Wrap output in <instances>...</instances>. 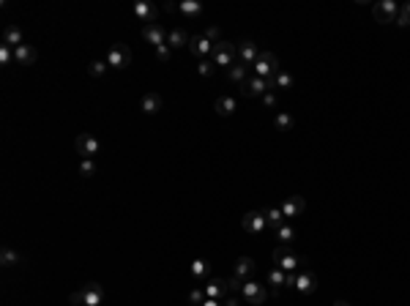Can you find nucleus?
<instances>
[{"label":"nucleus","mask_w":410,"mask_h":306,"mask_svg":"<svg viewBox=\"0 0 410 306\" xmlns=\"http://www.w3.org/2000/svg\"><path fill=\"white\" fill-rule=\"evenodd\" d=\"M72 303L74 306H101L104 303V290L99 282H88L82 290L72 293Z\"/></svg>","instance_id":"1"},{"label":"nucleus","mask_w":410,"mask_h":306,"mask_svg":"<svg viewBox=\"0 0 410 306\" xmlns=\"http://www.w3.org/2000/svg\"><path fill=\"white\" fill-rule=\"evenodd\" d=\"M213 66H222V68H233L238 63V44H230V41H219L213 44Z\"/></svg>","instance_id":"2"},{"label":"nucleus","mask_w":410,"mask_h":306,"mask_svg":"<svg viewBox=\"0 0 410 306\" xmlns=\"http://www.w3.org/2000/svg\"><path fill=\"white\" fill-rule=\"evenodd\" d=\"M252 68H255V77H263V80H268V77H274L276 71H282L279 60L271 55V52H260V55H257V60L252 63Z\"/></svg>","instance_id":"3"},{"label":"nucleus","mask_w":410,"mask_h":306,"mask_svg":"<svg viewBox=\"0 0 410 306\" xmlns=\"http://www.w3.org/2000/svg\"><path fill=\"white\" fill-rule=\"evenodd\" d=\"M74 151L80 153V159H96L101 153V142L93 134H80L74 139Z\"/></svg>","instance_id":"4"},{"label":"nucleus","mask_w":410,"mask_h":306,"mask_svg":"<svg viewBox=\"0 0 410 306\" xmlns=\"http://www.w3.org/2000/svg\"><path fill=\"white\" fill-rule=\"evenodd\" d=\"M129 63H132V49L126 44H112L107 52V66L110 68H126Z\"/></svg>","instance_id":"5"},{"label":"nucleus","mask_w":410,"mask_h":306,"mask_svg":"<svg viewBox=\"0 0 410 306\" xmlns=\"http://www.w3.org/2000/svg\"><path fill=\"white\" fill-rule=\"evenodd\" d=\"M274 262H276V268H282V271H298V268H304L301 260L290 251V246H276L274 249Z\"/></svg>","instance_id":"6"},{"label":"nucleus","mask_w":410,"mask_h":306,"mask_svg":"<svg viewBox=\"0 0 410 306\" xmlns=\"http://www.w3.org/2000/svg\"><path fill=\"white\" fill-rule=\"evenodd\" d=\"M241 295H243V301H246V303H252V306H260V303H263V301L268 298L265 287H263V284H257L255 279L243 282V287H241Z\"/></svg>","instance_id":"7"},{"label":"nucleus","mask_w":410,"mask_h":306,"mask_svg":"<svg viewBox=\"0 0 410 306\" xmlns=\"http://www.w3.org/2000/svg\"><path fill=\"white\" fill-rule=\"evenodd\" d=\"M295 290L304 293V295L315 293L317 290V276L312 274V271H307V268H298L295 271Z\"/></svg>","instance_id":"8"},{"label":"nucleus","mask_w":410,"mask_h":306,"mask_svg":"<svg viewBox=\"0 0 410 306\" xmlns=\"http://www.w3.org/2000/svg\"><path fill=\"white\" fill-rule=\"evenodd\" d=\"M397 16H399V6L394 0H380L375 6V20L378 22H397Z\"/></svg>","instance_id":"9"},{"label":"nucleus","mask_w":410,"mask_h":306,"mask_svg":"<svg viewBox=\"0 0 410 306\" xmlns=\"http://www.w3.org/2000/svg\"><path fill=\"white\" fill-rule=\"evenodd\" d=\"M142 39H145L148 44H153V47H164V44H167V30H164L159 22L142 25Z\"/></svg>","instance_id":"10"},{"label":"nucleus","mask_w":410,"mask_h":306,"mask_svg":"<svg viewBox=\"0 0 410 306\" xmlns=\"http://www.w3.org/2000/svg\"><path fill=\"white\" fill-rule=\"evenodd\" d=\"M203 290H205L208 298L222 301V298H227V295H230V284L224 282V279H208V282L203 284Z\"/></svg>","instance_id":"11"},{"label":"nucleus","mask_w":410,"mask_h":306,"mask_svg":"<svg viewBox=\"0 0 410 306\" xmlns=\"http://www.w3.org/2000/svg\"><path fill=\"white\" fill-rule=\"evenodd\" d=\"M241 224H243V230H246V232H263L265 227H268L263 211H249L246 216L241 219Z\"/></svg>","instance_id":"12"},{"label":"nucleus","mask_w":410,"mask_h":306,"mask_svg":"<svg viewBox=\"0 0 410 306\" xmlns=\"http://www.w3.org/2000/svg\"><path fill=\"white\" fill-rule=\"evenodd\" d=\"M132 11H134V16L139 22H145V25H153L156 22V6L153 3H148V0H137V3L132 6Z\"/></svg>","instance_id":"13"},{"label":"nucleus","mask_w":410,"mask_h":306,"mask_svg":"<svg viewBox=\"0 0 410 306\" xmlns=\"http://www.w3.org/2000/svg\"><path fill=\"white\" fill-rule=\"evenodd\" d=\"M189 49H191V55H194V58L205 60L213 52V41H208L205 36H191L189 39Z\"/></svg>","instance_id":"14"},{"label":"nucleus","mask_w":410,"mask_h":306,"mask_svg":"<svg viewBox=\"0 0 410 306\" xmlns=\"http://www.w3.org/2000/svg\"><path fill=\"white\" fill-rule=\"evenodd\" d=\"M255 260H249V257H241V260H235V268H233V276L238 279V282H249L252 279V274H255Z\"/></svg>","instance_id":"15"},{"label":"nucleus","mask_w":410,"mask_h":306,"mask_svg":"<svg viewBox=\"0 0 410 306\" xmlns=\"http://www.w3.org/2000/svg\"><path fill=\"white\" fill-rule=\"evenodd\" d=\"M257 55H260L257 44H252V41H241V44H238V63L252 66V63L257 60Z\"/></svg>","instance_id":"16"},{"label":"nucleus","mask_w":410,"mask_h":306,"mask_svg":"<svg viewBox=\"0 0 410 306\" xmlns=\"http://www.w3.org/2000/svg\"><path fill=\"white\" fill-rule=\"evenodd\" d=\"M241 87H243V96H265L268 93V82L263 77H249Z\"/></svg>","instance_id":"17"},{"label":"nucleus","mask_w":410,"mask_h":306,"mask_svg":"<svg viewBox=\"0 0 410 306\" xmlns=\"http://www.w3.org/2000/svg\"><path fill=\"white\" fill-rule=\"evenodd\" d=\"M167 47L175 49V47H189V33L183 28H170L167 30Z\"/></svg>","instance_id":"18"},{"label":"nucleus","mask_w":410,"mask_h":306,"mask_svg":"<svg viewBox=\"0 0 410 306\" xmlns=\"http://www.w3.org/2000/svg\"><path fill=\"white\" fill-rule=\"evenodd\" d=\"M14 60H16L20 66H30L33 60H36V49H33L30 44H22V47L14 49Z\"/></svg>","instance_id":"19"},{"label":"nucleus","mask_w":410,"mask_h":306,"mask_svg":"<svg viewBox=\"0 0 410 306\" xmlns=\"http://www.w3.org/2000/svg\"><path fill=\"white\" fill-rule=\"evenodd\" d=\"M162 110V96L159 93H145L142 96V112L145 115H156Z\"/></svg>","instance_id":"20"},{"label":"nucleus","mask_w":410,"mask_h":306,"mask_svg":"<svg viewBox=\"0 0 410 306\" xmlns=\"http://www.w3.org/2000/svg\"><path fill=\"white\" fill-rule=\"evenodd\" d=\"M3 44H8V47H22V30L16 28V25H8V28L3 30Z\"/></svg>","instance_id":"21"},{"label":"nucleus","mask_w":410,"mask_h":306,"mask_svg":"<svg viewBox=\"0 0 410 306\" xmlns=\"http://www.w3.org/2000/svg\"><path fill=\"white\" fill-rule=\"evenodd\" d=\"M301 211H304V200H301V197H290V200H287V203L282 205L284 219H295Z\"/></svg>","instance_id":"22"},{"label":"nucleus","mask_w":410,"mask_h":306,"mask_svg":"<svg viewBox=\"0 0 410 306\" xmlns=\"http://www.w3.org/2000/svg\"><path fill=\"white\" fill-rule=\"evenodd\" d=\"M265 222H268V227H274V230H279V227L284 224V213H282V208H265Z\"/></svg>","instance_id":"23"},{"label":"nucleus","mask_w":410,"mask_h":306,"mask_svg":"<svg viewBox=\"0 0 410 306\" xmlns=\"http://www.w3.org/2000/svg\"><path fill=\"white\" fill-rule=\"evenodd\" d=\"M213 110L219 112L222 118H227V115H233V112H235V99H233V96H222V99L216 101Z\"/></svg>","instance_id":"24"},{"label":"nucleus","mask_w":410,"mask_h":306,"mask_svg":"<svg viewBox=\"0 0 410 306\" xmlns=\"http://www.w3.org/2000/svg\"><path fill=\"white\" fill-rule=\"evenodd\" d=\"M178 11H181L183 16H191V20H194V16L203 14V6H200L197 0H183V3L178 6Z\"/></svg>","instance_id":"25"},{"label":"nucleus","mask_w":410,"mask_h":306,"mask_svg":"<svg viewBox=\"0 0 410 306\" xmlns=\"http://www.w3.org/2000/svg\"><path fill=\"white\" fill-rule=\"evenodd\" d=\"M246 71H249V66H243V63H235L233 68H227V77H230L233 82H238V85H243V82L249 80V77H246Z\"/></svg>","instance_id":"26"},{"label":"nucleus","mask_w":410,"mask_h":306,"mask_svg":"<svg viewBox=\"0 0 410 306\" xmlns=\"http://www.w3.org/2000/svg\"><path fill=\"white\" fill-rule=\"evenodd\" d=\"M191 276L197 282H208V260H194L191 262Z\"/></svg>","instance_id":"27"},{"label":"nucleus","mask_w":410,"mask_h":306,"mask_svg":"<svg viewBox=\"0 0 410 306\" xmlns=\"http://www.w3.org/2000/svg\"><path fill=\"white\" fill-rule=\"evenodd\" d=\"M276 238L282 241V246H290V243H293V238H295V230H293L290 224H282V227L276 230Z\"/></svg>","instance_id":"28"},{"label":"nucleus","mask_w":410,"mask_h":306,"mask_svg":"<svg viewBox=\"0 0 410 306\" xmlns=\"http://www.w3.org/2000/svg\"><path fill=\"white\" fill-rule=\"evenodd\" d=\"M107 68H110V66H107V60H93V63L88 66V74L93 77V80H101Z\"/></svg>","instance_id":"29"},{"label":"nucleus","mask_w":410,"mask_h":306,"mask_svg":"<svg viewBox=\"0 0 410 306\" xmlns=\"http://www.w3.org/2000/svg\"><path fill=\"white\" fill-rule=\"evenodd\" d=\"M274 123H276L279 131H290L293 129V115L290 112H279V115L274 118Z\"/></svg>","instance_id":"30"},{"label":"nucleus","mask_w":410,"mask_h":306,"mask_svg":"<svg viewBox=\"0 0 410 306\" xmlns=\"http://www.w3.org/2000/svg\"><path fill=\"white\" fill-rule=\"evenodd\" d=\"M284 276H287V274H284L282 268H271V271H268V284L282 287V284H284Z\"/></svg>","instance_id":"31"},{"label":"nucleus","mask_w":410,"mask_h":306,"mask_svg":"<svg viewBox=\"0 0 410 306\" xmlns=\"http://www.w3.org/2000/svg\"><path fill=\"white\" fill-rule=\"evenodd\" d=\"M0 262H3V265H16V262H20V255H16V251H14L11 246H3V255H0Z\"/></svg>","instance_id":"32"},{"label":"nucleus","mask_w":410,"mask_h":306,"mask_svg":"<svg viewBox=\"0 0 410 306\" xmlns=\"http://www.w3.org/2000/svg\"><path fill=\"white\" fill-rule=\"evenodd\" d=\"M80 175H82V178H93V175H96L93 159H80Z\"/></svg>","instance_id":"33"},{"label":"nucleus","mask_w":410,"mask_h":306,"mask_svg":"<svg viewBox=\"0 0 410 306\" xmlns=\"http://www.w3.org/2000/svg\"><path fill=\"white\" fill-rule=\"evenodd\" d=\"M205 301H208V295H205L203 287H200V290H191V293H189V303H191V306H203Z\"/></svg>","instance_id":"34"},{"label":"nucleus","mask_w":410,"mask_h":306,"mask_svg":"<svg viewBox=\"0 0 410 306\" xmlns=\"http://www.w3.org/2000/svg\"><path fill=\"white\" fill-rule=\"evenodd\" d=\"M213 60H200L197 63V71H200V77H213Z\"/></svg>","instance_id":"35"},{"label":"nucleus","mask_w":410,"mask_h":306,"mask_svg":"<svg viewBox=\"0 0 410 306\" xmlns=\"http://www.w3.org/2000/svg\"><path fill=\"white\" fill-rule=\"evenodd\" d=\"M8 60H14V47L0 44V63H8Z\"/></svg>","instance_id":"36"},{"label":"nucleus","mask_w":410,"mask_h":306,"mask_svg":"<svg viewBox=\"0 0 410 306\" xmlns=\"http://www.w3.org/2000/svg\"><path fill=\"white\" fill-rule=\"evenodd\" d=\"M170 52H172V49L167 47V44H164V47H156V60H159V63H167V60H170Z\"/></svg>","instance_id":"37"},{"label":"nucleus","mask_w":410,"mask_h":306,"mask_svg":"<svg viewBox=\"0 0 410 306\" xmlns=\"http://www.w3.org/2000/svg\"><path fill=\"white\" fill-rule=\"evenodd\" d=\"M263 101H265V107H274V104H276V96H274V91H268V93L263 96Z\"/></svg>","instance_id":"38"},{"label":"nucleus","mask_w":410,"mask_h":306,"mask_svg":"<svg viewBox=\"0 0 410 306\" xmlns=\"http://www.w3.org/2000/svg\"><path fill=\"white\" fill-rule=\"evenodd\" d=\"M203 306H224V303H222V301H213V298H208V301H205Z\"/></svg>","instance_id":"39"},{"label":"nucleus","mask_w":410,"mask_h":306,"mask_svg":"<svg viewBox=\"0 0 410 306\" xmlns=\"http://www.w3.org/2000/svg\"><path fill=\"white\" fill-rule=\"evenodd\" d=\"M336 306H350V303H345V301H336Z\"/></svg>","instance_id":"40"}]
</instances>
